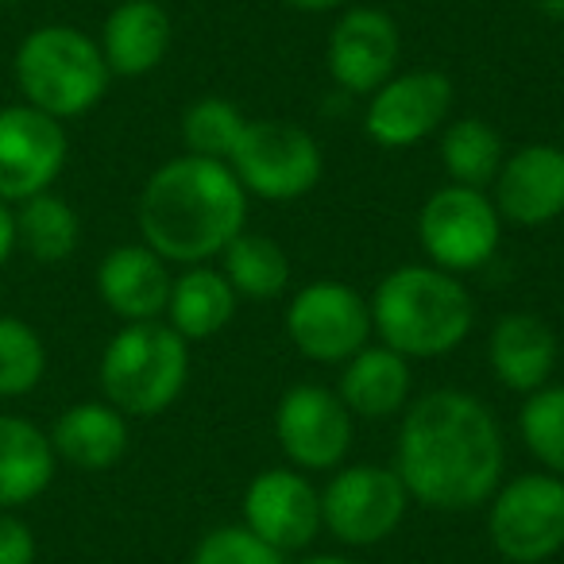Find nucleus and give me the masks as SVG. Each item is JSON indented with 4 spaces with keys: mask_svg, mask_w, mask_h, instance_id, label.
Instances as JSON below:
<instances>
[{
    "mask_svg": "<svg viewBox=\"0 0 564 564\" xmlns=\"http://www.w3.org/2000/svg\"><path fill=\"white\" fill-rule=\"evenodd\" d=\"M70 135L63 120L32 105H0V202L20 205L47 194L66 171Z\"/></svg>",
    "mask_w": 564,
    "mask_h": 564,
    "instance_id": "nucleus-12",
    "label": "nucleus"
},
{
    "mask_svg": "<svg viewBox=\"0 0 564 564\" xmlns=\"http://www.w3.org/2000/svg\"><path fill=\"white\" fill-rule=\"evenodd\" d=\"M487 538L507 564H549L564 549V479L525 471L487 499Z\"/></svg>",
    "mask_w": 564,
    "mask_h": 564,
    "instance_id": "nucleus-6",
    "label": "nucleus"
},
{
    "mask_svg": "<svg viewBox=\"0 0 564 564\" xmlns=\"http://www.w3.org/2000/svg\"><path fill=\"white\" fill-rule=\"evenodd\" d=\"M243 124H248V117L232 101H225V97H202V101H194L182 112V143H186L189 155L228 163L243 135Z\"/></svg>",
    "mask_w": 564,
    "mask_h": 564,
    "instance_id": "nucleus-29",
    "label": "nucleus"
},
{
    "mask_svg": "<svg viewBox=\"0 0 564 564\" xmlns=\"http://www.w3.org/2000/svg\"><path fill=\"white\" fill-rule=\"evenodd\" d=\"M399 55V24L383 9H368V4H352L340 12L325 43L329 78L348 97H371L387 78H394Z\"/></svg>",
    "mask_w": 564,
    "mask_h": 564,
    "instance_id": "nucleus-15",
    "label": "nucleus"
},
{
    "mask_svg": "<svg viewBox=\"0 0 564 564\" xmlns=\"http://www.w3.org/2000/svg\"><path fill=\"white\" fill-rule=\"evenodd\" d=\"M410 510L402 476L383 464H340L322 491V522L337 541L368 549L387 541Z\"/></svg>",
    "mask_w": 564,
    "mask_h": 564,
    "instance_id": "nucleus-9",
    "label": "nucleus"
},
{
    "mask_svg": "<svg viewBox=\"0 0 564 564\" xmlns=\"http://www.w3.org/2000/svg\"><path fill=\"white\" fill-rule=\"evenodd\" d=\"M243 525L282 556L302 553L325 530L322 491L299 468L259 471L243 491Z\"/></svg>",
    "mask_w": 564,
    "mask_h": 564,
    "instance_id": "nucleus-13",
    "label": "nucleus"
},
{
    "mask_svg": "<svg viewBox=\"0 0 564 564\" xmlns=\"http://www.w3.org/2000/svg\"><path fill=\"white\" fill-rule=\"evenodd\" d=\"M499 217L514 228H541L564 217V148L525 143L502 159L491 182Z\"/></svg>",
    "mask_w": 564,
    "mask_h": 564,
    "instance_id": "nucleus-16",
    "label": "nucleus"
},
{
    "mask_svg": "<svg viewBox=\"0 0 564 564\" xmlns=\"http://www.w3.org/2000/svg\"><path fill=\"white\" fill-rule=\"evenodd\" d=\"M35 533L17 510H0V564H35Z\"/></svg>",
    "mask_w": 564,
    "mask_h": 564,
    "instance_id": "nucleus-31",
    "label": "nucleus"
},
{
    "mask_svg": "<svg viewBox=\"0 0 564 564\" xmlns=\"http://www.w3.org/2000/svg\"><path fill=\"white\" fill-rule=\"evenodd\" d=\"M189 564H286V556L267 545V541H259L240 522V525H217V530L205 533L197 541Z\"/></svg>",
    "mask_w": 564,
    "mask_h": 564,
    "instance_id": "nucleus-30",
    "label": "nucleus"
},
{
    "mask_svg": "<svg viewBox=\"0 0 564 564\" xmlns=\"http://www.w3.org/2000/svg\"><path fill=\"white\" fill-rule=\"evenodd\" d=\"M0 4H24V0H0Z\"/></svg>",
    "mask_w": 564,
    "mask_h": 564,
    "instance_id": "nucleus-36",
    "label": "nucleus"
},
{
    "mask_svg": "<svg viewBox=\"0 0 564 564\" xmlns=\"http://www.w3.org/2000/svg\"><path fill=\"white\" fill-rule=\"evenodd\" d=\"M302 564H356V561H348V556H310Z\"/></svg>",
    "mask_w": 564,
    "mask_h": 564,
    "instance_id": "nucleus-35",
    "label": "nucleus"
},
{
    "mask_svg": "<svg viewBox=\"0 0 564 564\" xmlns=\"http://www.w3.org/2000/svg\"><path fill=\"white\" fill-rule=\"evenodd\" d=\"M12 74L24 105L55 120H78L109 94V66L94 35L74 24H43L20 40Z\"/></svg>",
    "mask_w": 564,
    "mask_h": 564,
    "instance_id": "nucleus-4",
    "label": "nucleus"
},
{
    "mask_svg": "<svg viewBox=\"0 0 564 564\" xmlns=\"http://www.w3.org/2000/svg\"><path fill=\"white\" fill-rule=\"evenodd\" d=\"M228 166L248 197L299 202L322 182L325 155L310 128L291 120H248Z\"/></svg>",
    "mask_w": 564,
    "mask_h": 564,
    "instance_id": "nucleus-7",
    "label": "nucleus"
},
{
    "mask_svg": "<svg viewBox=\"0 0 564 564\" xmlns=\"http://www.w3.org/2000/svg\"><path fill=\"white\" fill-rule=\"evenodd\" d=\"M58 456L47 430L0 410V510H24L55 484Z\"/></svg>",
    "mask_w": 564,
    "mask_h": 564,
    "instance_id": "nucleus-21",
    "label": "nucleus"
},
{
    "mask_svg": "<svg viewBox=\"0 0 564 564\" xmlns=\"http://www.w3.org/2000/svg\"><path fill=\"white\" fill-rule=\"evenodd\" d=\"M47 376V345L24 317L0 314V402L24 399Z\"/></svg>",
    "mask_w": 564,
    "mask_h": 564,
    "instance_id": "nucleus-27",
    "label": "nucleus"
},
{
    "mask_svg": "<svg viewBox=\"0 0 564 564\" xmlns=\"http://www.w3.org/2000/svg\"><path fill=\"white\" fill-rule=\"evenodd\" d=\"M17 213H12V205L0 202V271L9 267V259L17 256Z\"/></svg>",
    "mask_w": 564,
    "mask_h": 564,
    "instance_id": "nucleus-32",
    "label": "nucleus"
},
{
    "mask_svg": "<svg viewBox=\"0 0 564 564\" xmlns=\"http://www.w3.org/2000/svg\"><path fill=\"white\" fill-rule=\"evenodd\" d=\"M371 306L348 282L317 279L302 286L286 310V337L306 360L345 364L371 345Z\"/></svg>",
    "mask_w": 564,
    "mask_h": 564,
    "instance_id": "nucleus-10",
    "label": "nucleus"
},
{
    "mask_svg": "<svg viewBox=\"0 0 564 564\" xmlns=\"http://www.w3.org/2000/svg\"><path fill=\"white\" fill-rule=\"evenodd\" d=\"M174 274L163 256L148 243H117L97 263V294L124 325L135 322H163L171 302Z\"/></svg>",
    "mask_w": 564,
    "mask_h": 564,
    "instance_id": "nucleus-17",
    "label": "nucleus"
},
{
    "mask_svg": "<svg viewBox=\"0 0 564 564\" xmlns=\"http://www.w3.org/2000/svg\"><path fill=\"white\" fill-rule=\"evenodd\" d=\"M17 213V248L35 263H66L82 243V217L55 189L12 205Z\"/></svg>",
    "mask_w": 564,
    "mask_h": 564,
    "instance_id": "nucleus-24",
    "label": "nucleus"
},
{
    "mask_svg": "<svg viewBox=\"0 0 564 564\" xmlns=\"http://www.w3.org/2000/svg\"><path fill=\"white\" fill-rule=\"evenodd\" d=\"M140 240L166 263L197 267L217 259L248 220V194L220 159H166L140 189Z\"/></svg>",
    "mask_w": 564,
    "mask_h": 564,
    "instance_id": "nucleus-2",
    "label": "nucleus"
},
{
    "mask_svg": "<svg viewBox=\"0 0 564 564\" xmlns=\"http://www.w3.org/2000/svg\"><path fill=\"white\" fill-rule=\"evenodd\" d=\"M174 24L159 0H120L105 17L97 47L112 78H148L171 55Z\"/></svg>",
    "mask_w": 564,
    "mask_h": 564,
    "instance_id": "nucleus-18",
    "label": "nucleus"
},
{
    "mask_svg": "<svg viewBox=\"0 0 564 564\" xmlns=\"http://www.w3.org/2000/svg\"><path fill=\"white\" fill-rule=\"evenodd\" d=\"M101 394L124 417H159L189 379V340L166 322H135L112 333L101 352Z\"/></svg>",
    "mask_w": 564,
    "mask_h": 564,
    "instance_id": "nucleus-5",
    "label": "nucleus"
},
{
    "mask_svg": "<svg viewBox=\"0 0 564 564\" xmlns=\"http://www.w3.org/2000/svg\"><path fill=\"white\" fill-rule=\"evenodd\" d=\"M530 4L541 12V17H549V20H564V0H530Z\"/></svg>",
    "mask_w": 564,
    "mask_h": 564,
    "instance_id": "nucleus-34",
    "label": "nucleus"
},
{
    "mask_svg": "<svg viewBox=\"0 0 564 564\" xmlns=\"http://www.w3.org/2000/svg\"><path fill=\"white\" fill-rule=\"evenodd\" d=\"M417 240H422L430 263L441 271H479L499 251L502 217L484 189L448 182L425 197L422 213H417Z\"/></svg>",
    "mask_w": 564,
    "mask_h": 564,
    "instance_id": "nucleus-8",
    "label": "nucleus"
},
{
    "mask_svg": "<svg viewBox=\"0 0 564 564\" xmlns=\"http://www.w3.org/2000/svg\"><path fill=\"white\" fill-rule=\"evenodd\" d=\"M518 433L533 460L564 479V387L545 383L541 391L525 394L518 410Z\"/></svg>",
    "mask_w": 564,
    "mask_h": 564,
    "instance_id": "nucleus-28",
    "label": "nucleus"
},
{
    "mask_svg": "<svg viewBox=\"0 0 564 564\" xmlns=\"http://www.w3.org/2000/svg\"><path fill=\"white\" fill-rule=\"evenodd\" d=\"M453 112V82L441 70H410L387 78L364 109V132L387 151L414 148L445 128Z\"/></svg>",
    "mask_w": 564,
    "mask_h": 564,
    "instance_id": "nucleus-14",
    "label": "nucleus"
},
{
    "mask_svg": "<svg viewBox=\"0 0 564 564\" xmlns=\"http://www.w3.org/2000/svg\"><path fill=\"white\" fill-rule=\"evenodd\" d=\"M340 402L352 410V417H394L410 406L414 376L410 360L387 345H368L340 364Z\"/></svg>",
    "mask_w": 564,
    "mask_h": 564,
    "instance_id": "nucleus-22",
    "label": "nucleus"
},
{
    "mask_svg": "<svg viewBox=\"0 0 564 564\" xmlns=\"http://www.w3.org/2000/svg\"><path fill=\"white\" fill-rule=\"evenodd\" d=\"M58 464L78 471H109L128 453V417L105 399H86L66 406L47 430Z\"/></svg>",
    "mask_w": 564,
    "mask_h": 564,
    "instance_id": "nucleus-20",
    "label": "nucleus"
},
{
    "mask_svg": "<svg viewBox=\"0 0 564 564\" xmlns=\"http://www.w3.org/2000/svg\"><path fill=\"white\" fill-rule=\"evenodd\" d=\"M507 148L487 120H453L441 135V166L456 186L487 189L499 174Z\"/></svg>",
    "mask_w": 564,
    "mask_h": 564,
    "instance_id": "nucleus-26",
    "label": "nucleus"
},
{
    "mask_svg": "<svg viewBox=\"0 0 564 564\" xmlns=\"http://www.w3.org/2000/svg\"><path fill=\"white\" fill-rule=\"evenodd\" d=\"M371 329L379 345L406 360H441L471 337L476 299L456 274L433 263H406L383 274L371 294Z\"/></svg>",
    "mask_w": 564,
    "mask_h": 564,
    "instance_id": "nucleus-3",
    "label": "nucleus"
},
{
    "mask_svg": "<svg viewBox=\"0 0 564 564\" xmlns=\"http://www.w3.org/2000/svg\"><path fill=\"white\" fill-rule=\"evenodd\" d=\"M166 325L178 333L182 340H209L225 329L236 317V291L225 279V271L209 263L186 267L174 279L171 302H166Z\"/></svg>",
    "mask_w": 564,
    "mask_h": 564,
    "instance_id": "nucleus-23",
    "label": "nucleus"
},
{
    "mask_svg": "<svg viewBox=\"0 0 564 564\" xmlns=\"http://www.w3.org/2000/svg\"><path fill=\"white\" fill-rule=\"evenodd\" d=\"M282 4H291V9H299V12H333V9H340L345 0H282Z\"/></svg>",
    "mask_w": 564,
    "mask_h": 564,
    "instance_id": "nucleus-33",
    "label": "nucleus"
},
{
    "mask_svg": "<svg viewBox=\"0 0 564 564\" xmlns=\"http://www.w3.org/2000/svg\"><path fill=\"white\" fill-rule=\"evenodd\" d=\"M507 445L499 417L484 399L456 387H441L402 410L394 471L410 502L441 514L487 507L502 484Z\"/></svg>",
    "mask_w": 564,
    "mask_h": 564,
    "instance_id": "nucleus-1",
    "label": "nucleus"
},
{
    "mask_svg": "<svg viewBox=\"0 0 564 564\" xmlns=\"http://www.w3.org/2000/svg\"><path fill=\"white\" fill-rule=\"evenodd\" d=\"M220 271L232 282L236 299L271 302L291 286V259L279 240L263 232H240L220 251Z\"/></svg>",
    "mask_w": 564,
    "mask_h": 564,
    "instance_id": "nucleus-25",
    "label": "nucleus"
},
{
    "mask_svg": "<svg viewBox=\"0 0 564 564\" xmlns=\"http://www.w3.org/2000/svg\"><path fill=\"white\" fill-rule=\"evenodd\" d=\"M556 360H561L556 333L549 329V322L530 314V310H514V314L499 317L491 337H487L491 376L514 394L541 391L553 379Z\"/></svg>",
    "mask_w": 564,
    "mask_h": 564,
    "instance_id": "nucleus-19",
    "label": "nucleus"
},
{
    "mask_svg": "<svg viewBox=\"0 0 564 564\" xmlns=\"http://www.w3.org/2000/svg\"><path fill=\"white\" fill-rule=\"evenodd\" d=\"M274 437L282 456L299 471H337L352 453L356 417L337 391L299 383L274 406Z\"/></svg>",
    "mask_w": 564,
    "mask_h": 564,
    "instance_id": "nucleus-11",
    "label": "nucleus"
}]
</instances>
